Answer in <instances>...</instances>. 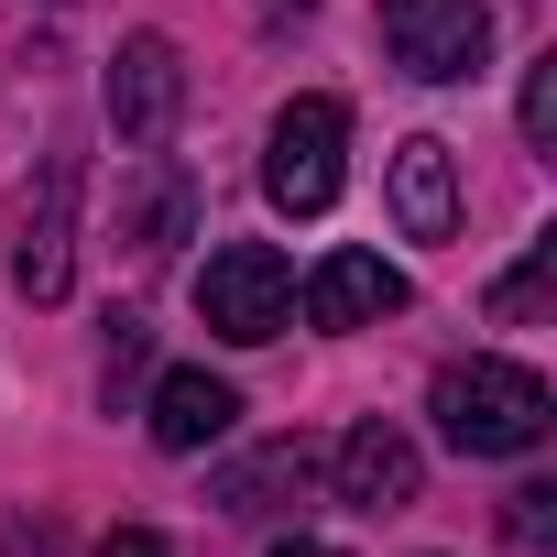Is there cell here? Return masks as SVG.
I'll return each instance as SVG.
<instances>
[{
    "instance_id": "6da1fadb",
    "label": "cell",
    "mask_w": 557,
    "mask_h": 557,
    "mask_svg": "<svg viewBox=\"0 0 557 557\" xmlns=\"http://www.w3.org/2000/svg\"><path fill=\"white\" fill-rule=\"evenodd\" d=\"M426 405H437V437H448L459 459H524V448H546V426H557V394H546L524 361H448Z\"/></svg>"
},
{
    "instance_id": "7a4b0ae2",
    "label": "cell",
    "mask_w": 557,
    "mask_h": 557,
    "mask_svg": "<svg viewBox=\"0 0 557 557\" xmlns=\"http://www.w3.org/2000/svg\"><path fill=\"white\" fill-rule=\"evenodd\" d=\"M197 318H208L230 350L285 339V329H296V262L273 251V240H219V251L197 262Z\"/></svg>"
},
{
    "instance_id": "3957f363",
    "label": "cell",
    "mask_w": 557,
    "mask_h": 557,
    "mask_svg": "<svg viewBox=\"0 0 557 557\" xmlns=\"http://www.w3.org/2000/svg\"><path fill=\"white\" fill-rule=\"evenodd\" d=\"M339 153H350V110L339 99H285L273 110V143H262V197L285 219H318L339 197V175H350Z\"/></svg>"
},
{
    "instance_id": "277c9868",
    "label": "cell",
    "mask_w": 557,
    "mask_h": 557,
    "mask_svg": "<svg viewBox=\"0 0 557 557\" xmlns=\"http://www.w3.org/2000/svg\"><path fill=\"white\" fill-rule=\"evenodd\" d=\"M383 45H394L405 77L459 88V77L492 66V12H481V0H383Z\"/></svg>"
},
{
    "instance_id": "5b68a950",
    "label": "cell",
    "mask_w": 557,
    "mask_h": 557,
    "mask_svg": "<svg viewBox=\"0 0 557 557\" xmlns=\"http://www.w3.org/2000/svg\"><path fill=\"white\" fill-rule=\"evenodd\" d=\"M66 273H77V164L45 153V175H34L23 208H12V285H23L34 307H55Z\"/></svg>"
},
{
    "instance_id": "8992f818",
    "label": "cell",
    "mask_w": 557,
    "mask_h": 557,
    "mask_svg": "<svg viewBox=\"0 0 557 557\" xmlns=\"http://www.w3.org/2000/svg\"><path fill=\"white\" fill-rule=\"evenodd\" d=\"M175 110H186V55H175L164 34H132V45L110 55V132H121L132 153H153V143L175 132Z\"/></svg>"
},
{
    "instance_id": "52a82bcc",
    "label": "cell",
    "mask_w": 557,
    "mask_h": 557,
    "mask_svg": "<svg viewBox=\"0 0 557 557\" xmlns=\"http://www.w3.org/2000/svg\"><path fill=\"white\" fill-rule=\"evenodd\" d=\"M329 481H339V503H350V513H405V503H416V481H426V459H416V437H405V426L361 416V426L329 448Z\"/></svg>"
},
{
    "instance_id": "ba28073f",
    "label": "cell",
    "mask_w": 557,
    "mask_h": 557,
    "mask_svg": "<svg viewBox=\"0 0 557 557\" xmlns=\"http://www.w3.org/2000/svg\"><path fill=\"white\" fill-rule=\"evenodd\" d=\"M383 318H405V273L383 251H329L307 273V329H383Z\"/></svg>"
},
{
    "instance_id": "9c48e42d",
    "label": "cell",
    "mask_w": 557,
    "mask_h": 557,
    "mask_svg": "<svg viewBox=\"0 0 557 557\" xmlns=\"http://www.w3.org/2000/svg\"><path fill=\"white\" fill-rule=\"evenodd\" d=\"M394 230L405 240H459V153L437 132L394 143Z\"/></svg>"
},
{
    "instance_id": "30bf717a",
    "label": "cell",
    "mask_w": 557,
    "mask_h": 557,
    "mask_svg": "<svg viewBox=\"0 0 557 557\" xmlns=\"http://www.w3.org/2000/svg\"><path fill=\"white\" fill-rule=\"evenodd\" d=\"M197 230V175L175 164V153H143L132 175H121V240L132 251H175Z\"/></svg>"
},
{
    "instance_id": "8fae6325",
    "label": "cell",
    "mask_w": 557,
    "mask_h": 557,
    "mask_svg": "<svg viewBox=\"0 0 557 557\" xmlns=\"http://www.w3.org/2000/svg\"><path fill=\"white\" fill-rule=\"evenodd\" d=\"M230 426H240V394H230L219 372H164V383H153V448L197 459V448H219Z\"/></svg>"
},
{
    "instance_id": "7c38bea8",
    "label": "cell",
    "mask_w": 557,
    "mask_h": 557,
    "mask_svg": "<svg viewBox=\"0 0 557 557\" xmlns=\"http://www.w3.org/2000/svg\"><path fill=\"white\" fill-rule=\"evenodd\" d=\"M307 470H318V459H307V448L285 437V448H262V459H240V470L219 481V503H230V513H273V492H307Z\"/></svg>"
},
{
    "instance_id": "4fadbf2b",
    "label": "cell",
    "mask_w": 557,
    "mask_h": 557,
    "mask_svg": "<svg viewBox=\"0 0 557 557\" xmlns=\"http://www.w3.org/2000/svg\"><path fill=\"white\" fill-rule=\"evenodd\" d=\"M546 273H557V240H524V262H513V273H503V285H492V296H481V307H492V318H503V329H524V318H535V307H546Z\"/></svg>"
},
{
    "instance_id": "5bb4252c",
    "label": "cell",
    "mask_w": 557,
    "mask_h": 557,
    "mask_svg": "<svg viewBox=\"0 0 557 557\" xmlns=\"http://www.w3.org/2000/svg\"><path fill=\"white\" fill-rule=\"evenodd\" d=\"M513 546H535V557L557 546V492H546V481H524V492H513Z\"/></svg>"
},
{
    "instance_id": "9a60e30c",
    "label": "cell",
    "mask_w": 557,
    "mask_h": 557,
    "mask_svg": "<svg viewBox=\"0 0 557 557\" xmlns=\"http://www.w3.org/2000/svg\"><path fill=\"white\" fill-rule=\"evenodd\" d=\"M524 143H535V153L557 143V55H546V66L524 77Z\"/></svg>"
},
{
    "instance_id": "2e32d148",
    "label": "cell",
    "mask_w": 557,
    "mask_h": 557,
    "mask_svg": "<svg viewBox=\"0 0 557 557\" xmlns=\"http://www.w3.org/2000/svg\"><path fill=\"white\" fill-rule=\"evenodd\" d=\"M99 557H175V546H164V535H153V524H121V535H110V546H99Z\"/></svg>"
},
{
    "instance_id": "e0dca14e",
    "label": "cell",
    "mask_w": 557,
    "mask_h": 557,
    "mask_svg": "<svg viewBox=\"0 0 557 557\" xmlns=\"http://www.w3.org/2000/svg\"><path fill=\"white\" fill-rule=\"evenodd\" d=\"M273 557H339V546H307V535H285V546H273Z\"/></svg>"
},
{
    "instance_id": "ac0fdd59",
    "label": "cell",
    "mask_w": 557,
    "mask_h": 557,
    "mask_svg": "<svg viewBox=\"0 0 557 557\" xmlns=\"http://www.w3.org/2000/svg\"><path fill=\"white\" fill-rule=\"evenodd\" d=\"M273 12H307V0H273Z\"/></svg>"
}]
</instances>
